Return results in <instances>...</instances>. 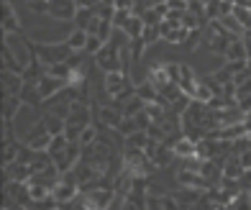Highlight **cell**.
Segmentation results:
<instances>
[{
	"label": "cell",
	"instance_id": "obj_23",
	"mask_svg": "<svg viewBox=\"0 0 251 210\" xmlns=\"http://www.w3.org/2000/svg\"><path fill=\"white\" fill-rule=\"evenodd\" d=\"M215 95H213V90L208 87V85H205L202 82V79H200V82H198V90H195V100H202V103H210Z\"/></svg>",
	"mask_w": 251,
	"mask_h": 210
},
{
	"label": "cell",
	"instance_id": "obj_17",
	"mask_svg": "<svg viewBox=\"0 0 251 210\" xmlns=\"http://www.w3.org/2000/svg\"><path fill=\"white\" fill-rule=\"evenodd\" d=\"M146 108V100H141L139 95H133V98H128L123 105H121V110H123V115H136V113H141Z\"/></svg>",
	"mask_w": 251,
	"mask_h": 210
},
{
	"label": "cell",
	"instance_id": "obj_31",
	"mask_svg": "<svg viewBox=\"0 0 251 210\" xmlns=\"http://www.w3.org/2000/svg\"><path fill=\"white\" fill-rule=\"evenodd\" d=\"M77 3H79V5H85V8H93V5L100 3V0H77Z\"/></svg>",
	"mask_w": 251,
	"mask_h": 210
},
{
	"label": "cell",
	"instance_id": "obj_12",
	"mask_svg": "<svg viewBox=\"0 0 251 210\" xmlns=\"http://www.w3.org/2000/svg\"><path fill=\"white\" fill-rule=\"evenodd\" d=\"M172 149H175V154H177L179 159H187V157H195V154H198V144L192 141V138H187L185 133L177 138Z\"/></svg>",
	"mask_w": 251,
	"mask_h": 210
},
{
	"label": "cell",
	"instance_id": "obj_4",
	"mask_svg": "<svg viewBox=\"0 0 251 210\" xmlns=\"http://www.w3.org/2000/svg\"><path fill=\"white\" fill-rule=\"evenodd\" d=\"M51 133H49V128H47V123H44V118L36 123L28 131V136H26V144L31 146V149H39V151H47L49 149V144H51Z\"/></svg>",
	"mask_w": 251,
	"mask_h": 210
},
{
	"label": "cell",
	"instance_id": "obj_20",
	"mask_svg": "<svg viewBox=\"0 0 251 210\" xmlns=\"http://www.w3.org/2000/svg\"><path fill=\"white\" fill-rule=\"evenodd\" d=\"M141 18H144V23H146V26H159V23L164 21V16H162V13H159V10H156V5L146 8L144 13H141Z\"/></svg>",
	"mask_w": 251,
	"mask_h": 210
},
{
	"label": "cell",
	"instance_id": "obj_19",
	"mask_svg": "<svg viewBox=\"0 0 251 210\" xmlns=\"http://www.w3.org/2000/svg\"><path fill=\"white\" fill-rule=\"evenodd\" d=\"M233 16H236L238 23H241L244 31H251V8H246V5H233Z\"/></svg>",
	"mask_w": 251,
	"mask_h": 210
},
{
	"label": "cell",
	"instance_id": "obj_24",
	"mask_svg": "<svg viewBox=\"0 0 251 210\" xmlns=\"http://www.w3.org/2000/svg\"><path fill=\"white\" fill-rule=\"evenodd\" d=\"M144 41H146V46H151L156 39H162V28L159 26H146L144 28V36H141Z\"/></svg>",
	"mask_w": 251,
	"mask_h": 210
},
{
	"label": "cell",
	"instance_id": "obj_30",
	"mask_svg": "<svg viewBox=\"0 0 251 210\" xmlns=\"http://www.w3.org/2000/svg\"><path fill=\"white\" fill-rule=\"evenodd\" d=\"M241 39H244V46H246V54H249V59H251V31H244V33H241Z\"/></svg>",
	"mask_w": 251,
	"mask_h": 210
},
{
	"label": "cell",
	"instance_id": "obj_14",
	"mask_svg": "<svg viewBox=\"0 0 251 210\" xmlns=\"http://www.w3.org/2000/svg\"><path fill=\"white\" fill-rule=\"evenodd\" d=\"M41 118H44V123H47V128H49V133H51V136H56V133H64L67 118H62V115H56V113H44Z\"/></svg>",
	"mask_w": 251,
	"mask_h": 210
},
{
	"label": "cell",
	"instance_id": "obj_8",
	"mask_svg": "<svg viewBox=\"0 0 251 210\" xmlns=\"http://www.w3.org/2000/svg\"><path fill=\"white\" fill-rule=\"evenodd\" d=\"M202 192H205V190H198V187H185V184H182V190H177V192H175V197H177L179 208H198Z\"/></svg>",
	"mask_w": 251,
	"mask_h": 210
},
{
	"label": "cell",
	"instance_id": "obj_9",
	"mask_svg": "<svg viewBox=\"0 0 251 210\" xmlns=\"http://www.w3.org/2000/svg\"><path fill=\"white\" fill-rule=\"evenodd\" d=\"M3 31L5 33H21V21L16 16V8L10 0H3Z\"/></svg>",
	"mask_w": 251,
	"mask_h": 210
},
{
	"label": "cell",
	"instance_id": "obj_18",
	"mask_svg": "<svg viewBox=\"0 0 251 210\" xmlns=\"http://www.w3.org/2000/svg\"><path fill=\"white\" fill-rule=\"evenodd\" d=\"M149 133L146 131H133L131 136H126V144L123 146H133V149H146V144H149Z\"/></svg>",
	"mask_w": 251,
	"mask_h": 210
},
{
	"label": "cell",
	"instance_id": "obj_10",
	"mask_svg": "<svg viewBox=\"0 0 251 210\" xmlns=\"http://www.w3.org/2000/svg\"><path fill=\"white\" fill-rule=\"evenodd\" d=\"M21 100H24V105H28V108H41L44 95L39 92V85L36 82H26L24 90H21Z\"/></svg>",
	"mask_w": 251,
	"mask_h": 210
},
{
	"label": "cell",
	"instance_id": "obj_29",
	"mask_svg": "<svg viewBox=\"0 0 251 210\" xmlns=\"http://www.w3.org/2000/svg\"><path fill=\"white\" fill-rule=\"evenodd\" d=\"M238 108H241L244 113H249V110H251V95H246V98H238Z\"/></svg>",
	"mask_w": 251,
	"mask_h": 210
},
{
	"label": "cell",
	"instance_id": "obj_13",
	"mask_svg": "<svg viewBox=\"0 0 251 210\" xmlns=\"http://www.w3.org/2000/svg\"><path fill=\"white\" fill-rule=\"evenodd\" d=\"M21 105H24V100H21V95H3V121H13Z\"/></svg>",
	"mask_w": 251,
	"mask_h": 210
},
{
	"label": "cell",
	"instance_id": "obj_22",
	"mask_svg": "<svg viewBox=\"0 0 251 210\" xmlns=\"http://www.w3.org/2000/svg\"><path fill=\"white\" fill-rule=\"evenodd\" d=\"M102 46H105V41H102L100 36H95V33H90V36H87V46H85V52H87L90 56H95V54L102 49Z\"/></svg>",
	"mask_w": 251,
	"mask_h": 210
},
{
	"label": "cell",
	"instance_id": "obj_5",
	"mask_svg": "<svg viewBox=\"0 0 251 210\" xmlns=\"http://www.w3.org/2000/svg\"><path fill=\"white\" fill-rule=\"evenodd\" d=\"M0 79H3V95H21V90H24V85H26L24 75L10 72V69H3Z\"/></svg>",
	"mask_w": 251,
	"mask_h": 210
},
{
	"label": "cell",
	"instance_id": "obj_6",
	"mask_svg": "<svg viewBox=\"0 0 251 210\" xmlns=\"http://www.w3.org/2000/svg\"><path fill=\"white\" fill-rule=\"evenodd\" d=\"M36 85H39V92L44 95V100H47V98L56 95L59 90H64L70 82H67V79H62V77H54V75H49V72H47V75H44Z\"/></svg>",
	"mask_w": 251,
	"mask_h": 210
},
{
	"label": "cell",
	"instance_id": "obj_28",
	"mask_svg": "<svg viewBox=\"0 0 251 210\" xmlns=\"http://www.w3.org/2000/svg\"><path fill=\"white\" fill-rule=\"evenodd\" d=\"M167 67V75L172 82H179V64H164Z\"/></svg>",
	"mask_w": 251,
	"mask_h": 210
},
{
	"label": "cell",
	"instance_id": "obj_26",
	"mask_svg": "<svg viewBox=\"0 0 251 210\" xmlns=\"http://www.w3.org/2000/svg\"><path fill=\"white\" fill-rule=\"evenodd\" d=\"M213 77L218 79L221 85H226V82H233V72H231V69H228L226 64H223V67H221V69H218V72H215Z\"/></svg>",
	"mask_w": 251,
	"mask_h": 210
},
{
	"label": "cell",
	"instance_id": "obj_7",
	"mask_svg": "<svg viewBox=\"0 0 251 210\" xmlns=\"http://www.w3.org/2000/svg\"><path fill=\"white\" fill-rule=\"evenodd\" d=\"M3 169H5V180H21V182L31 180V164H26V161H21V159L10 161Z\"/></svg>",
	"mask_w": 251,
	"mask_h": 210
},
{
	"label": "cell",
	"instance_id": "obj_1",
	"mask_svg": "<svg viewBox=\"0 0 251 210\" xmlns=\"http://www.w3.org/2000/svg\"><path fill=\"white\" fill-rule=\"evenodd\" d=\"M31 49L39 54V59L47 64V67H54L59 62H67L70 56L75 54V49L70 46V41H59V44H39V41H31Z\"/></svg>",
	"mask_w": 251,
	"mask_h": 210
},
{
	"label": "cell",
	"instance_id": "obj_2",
	"mask_svg": "<svg viewBox=\"0 0 251 210\" xmlns=\"http://www.w3.org/2000/svg\"><path fill=\"white\" fill-rule=\"evenodd\" d=\"M5 192L13 197L18 208H33V205H36V203H33V197H31L28 182H21V180H5Z\"/></svg>",
	"mask_w": 251,
	"mask_h": 210
},
{
	"label": "cell",
	"instance_id": "obj_16",
	"mask_svg": "<svg viewBox=\"0 0 251 210\" xmlns=\"http://www.w3.org/2000/svg\"><path fill=\"white\" fill-rule=\"evenodd\" d=\"M87 36L90 33L85 31V28H75L70 36H67V41H70V46L75 52H85V46H87Z\"/></svg>",
	"mask_w": 251,
	"mask_h": 210
},
{
	"label": "cell",
	"instance_id": "obj_3",
	"mask_svg": "<svg viewBox=\"0 0 251 210\" xmlns=\"http://www.w3.org/2000/svg\"><path fill=\"white\" fill-rule=\"evenodd\" d=\"M77 10H79L77 0H49V13L47 16H51L56 21H75Z\"/></svg>",
	"mask_w": 251,
	"mask_h": 210
},
{
	"label": "cell",
	"instance_id": "obj_27",
	"mask_svg": "<svg viewBox=\"0 0 251 210\" xmlns=\"http://www.w3.org/2000/svg\"><path fill=\"white\" fill-rule=\"evenodd\" d=\"M238 182H241V190H251V167L244 169V174L238 177Z\"/></svg>",
	"mask_w": 251,
	"mask_h": 210
},
{
	"label": "cell",
	"instance_id": "obj_21",
	"mask_svg": "<svg viewBox=\"0 0 251 210\" xmlns=\"http://www.w3.org/2000/svg\"><path fill=\"white\" fill-rule=\"evenodd\" d=\"M98 136H100V128L93 123V126H87L85 131H82V136H79V144H82V146H90Z\"/></svg>",
	"mask_w": 251,
	"mask_h": 210
},
{
	"label": "cell",
	"instance_id": "obj_15",
	"mask_svg": "<svg viewBox=\"0 0 251 210\" xmlns=\"http://www.w3.org/2000/svg\"><path fill=\"white\" fill-rule=\"evenodd\" d=\"M226 59H228V62H233V59H249L241 36H236V39L231 41V46H228V52H226Z\"/></svg>",
	"mask_w": 251,
	"mask_h": 210
},
{
	"label": "cell",
	"instance_id": "obj_25",
	"mask_svg": "<svg viewBox=\"0 0 251 210\" xmlns=\"http://www.w3.org/2000/svg\"><path fill=\"white\" fill-rule=\"evenodd\" d=\"M131 13H133V10H128V8H116V16H113V26H116V28H123V23L131 18Z\"/></svg>",
	"mask_w": 251,
	"mask_h": 210
},
{
	"label": "cell",
	"instance_id": "obj_11",
	"mask_svg": "<svg viewBox=\"0 0 251 210\" xmlns=\"http://www.w3.org/2000/svg\"><path fill=\"white\" fill-rule=\"evenodd\" d=\"M144 28H146L144 18H141V16H136V13H131V18L123 23V28H121V31H123L128 39H141V36H144Z\"/></svg>",
	"mask_w": 251,
	"mask_h": 210
}]
</instances>
